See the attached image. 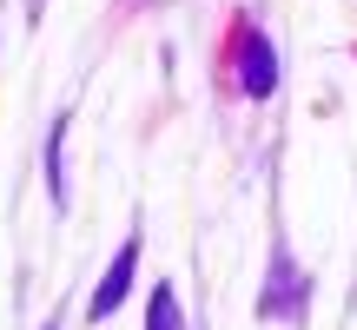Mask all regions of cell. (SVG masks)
Segmentation results:
<instances>
[{
  "instance_id": "1",
  "label": "cell",
  "mask_w": 357,
  "mask_h": 330,
  "mask_svg": "<svg viewBox=\"0 0 357 330\" xmlns=\"http://www.w3.org/2000/svg\"><path fill=\"white\" fill-rule=\"evenodd\" d=\"M132 265H139V238H126V244H119V258H113V271H106V284H100V297H93V311H86L93 324H100V317H113V311H119V297H126V284H132Z\"/></svg>"
},
{
  "instance_id": "2",
  "label": "cell",
  "mask_w": 357,
  "mask_h": 330,
  "mask_svg": "<svg viewBox=\"0 0 357 330\" xmlns=\"http://www.w3.org/2000/svg\"><path fill=\"white\" fill-rule=\"evenodd\" d=\"M245 93H258V100L271 93V47L258 33H245Z\"/></svg>"
},
{
  "instance_id": "3",
  "label": "cell",
  "mask_w": 357,
  "mask_h": 330,
  "mask_svg": "<svg viewBox=\"0 0 357 330\" xmlns=\"http://www.w3.org/2000/svg\"><path fill=\"white\" fill-rule=\"evenodd\" d=\"M153 330H178V304H172V291H166V284L153 291Z\"/></svg>"
}]
</instances>
